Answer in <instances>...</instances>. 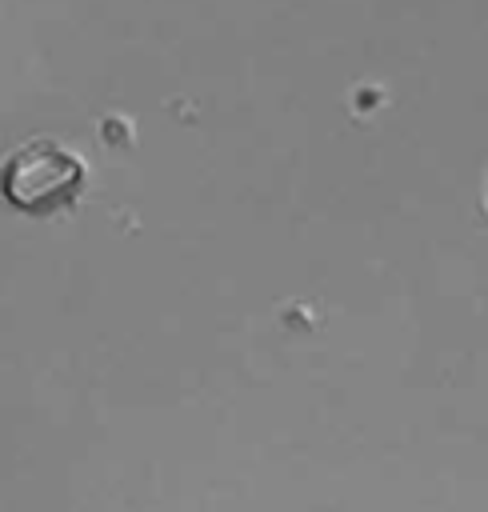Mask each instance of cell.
<instances>
[{
	"label": "cell",
	"mask_w": 488,
	"mask_h": 512,
	"mask_svg": "<svg viewBox=\"0 0 488 512\" xmlns=\"http://www.w3.org/2000/svg\"><path fill=\"white\" fill-rule=\"evenodd\" d=\"M80 188H84V160L56 140H32L16 148L0 168L4 200L28 216H52L76 204Z\"/></svg>",
	"instance_id": "6da1fadb"
}]
</instances>
